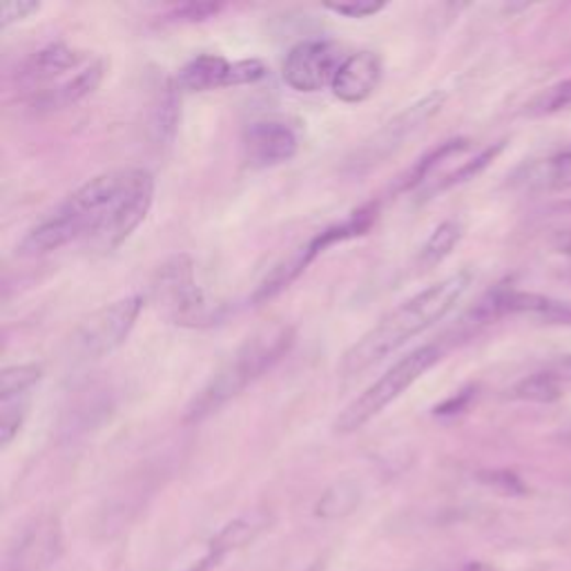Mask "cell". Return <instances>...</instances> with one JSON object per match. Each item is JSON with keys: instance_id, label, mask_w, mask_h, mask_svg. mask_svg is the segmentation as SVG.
Instances as JSON below:
<instances>
[{"instance_id": "4", "label": "cell", "mask_w": 571, "mask_h": 571, "mask_svg": "<svg viewBox=\"0 0 571 571\" xmlns=\"http://www.w3.org/2000/svg\"><path fill=\"white\" fill-rule=\"evenodd\" d=\"M440 348L426 344L402 357L378 382H373L362 395H357L335 419L337 434H355L378 417L391 402H395L408 387H413L428 369L440 360Z\"/></svg>"}, {"instance_id": "31", "label": "cell", "mask_w": 571, "mask_h": 571, "mask_svg": "<svg viewBox=\"0 0 571 571\" xmlns=\"http://www.w3.org/2000/svg\"><path fill=\"white\" fill-rule=\"evenodd\" d=\"M542 371H547V373H549L556 382H560V384L571 382V355L553 357V360H551Z\"/></svg>"}, {"instance_id": "9", "label": "cell", "mask_w": 571, "mask_h": 571, "mask_svg": "<svg viewBox=\"0 0 571 571\" xmlns=\"http://www.w3.org/2000/svg\"><path fill=\"white\" fill-rule=\"evenodd\" d=\"M143 304V295H127L90 315L75 335V350L86 360H101L114 352L132 333Z\"/></svg>"}, {"instance_id": "29", "label": "cell", "mask_w": 571, "mask_h": 571, "mask_svg": "<svg viewBox=\"0 0 571 571\" xmlns=\"http://www.w3.org/2000/svg\"><path fill=\"white\" fill-rule=\"evenodd\" d=\"M328 12L346 16V19H369L380 14L387 3H373V0H350V3H326Z\"/></svg>"}, {"instance_id": "18", "label": "cell", "mask_w": 571, "mask_h": 571, "mask_svg": "<svg viewBox=\"0 0 571 571\" xmlns=\"http://www.w3.org/2000/svg\"><path fill=\"white\" fill-rule=\"evenodd\" d=\"M266 527V518L259 516V514H253V516H242L233 523H228L217 536H214L210 540V547H208V558L217 564L224 556H228L231 551H237L246 545H250L259 534L261 529Z\"/></svg>"}, {"instance_id": "28", "label": "cell", "mask_w": 571, "mask_h": 571, "mask_svg": "<svg viewBox=\"0 0 571 571\" xmlns=\"http://www.w3.org/2000/svg\"><path fill=\"white\" fill-rule=\"evenodd\" d=\"M220 12H222V5H214V3H188V5L172 10L166 16V21L168 23H201V21L217 16Z\"/></svg>"}, {"instance_id": "22", "label": "cell", "mask_w": 571, "mask_h": 571, "mask_svg": "<svg viewBox=\"0 0 571 571\" xmlns=\"http://www.w3.org/2000/svg\"><path fill=\"white\" fill-rule=\"evenodd\" d=\"M562 395V384L556 382L547 371L534 373L525 380H520L512 389V398L523 400V402H534V404H551L560 400Z\"/></svg>"}, {"instance_id": "3", "label": "cell", "mask_w": 571, "mask_h": 571, "mask_svg": "<svg viewBox=\"0 0 571 571\" xmlns=\"http://www.w3.org/2000/svg\"><path fill=\"white\" fill-rule=\"evenodd\" d=\"M295 344V328L289 324H270L248 337L231 360L210 378L194 395L186 411L188 422L205 419L224 404L242 395L255 380L270 371Z\"/></svg>"}, {"instance_id": "20", "label": "cell", "mask_w": 571, "mask_h": 571, "mask_svg": "<svg viewBox=\"0 0 571 571\" xmlns=\"http://www.w3.org/2000/svg\"><path fill=\"white\" fill-rule=\"evenodd\" d=\"M469 148V141L467 138H451V141H445L440 143V146L436 150H432L428 155H424L404 177H400V183H398V190H411L415 186H419L422 181L428 179V175H432L438 166H443L447 159L464 153Z\"/></svg>"}, {"instance_id": "17", "label": "cell", "mask_w": 571, "mask_h": 571, "mask_svg": "<svg viewBox=\"0 0 571 571\" xmlns=\"http://www.w3.org/2000/svg\"><path fill=\"white\" fill-rule=\"evenodd\" d=\"M514 183L525 190H564L571 188V150L558 153L553 157L531 161L523 166Z\"/></svg>"}, {"instance_id": "1", "label": "cell", "mask_w": 571, "mask_h": 571, "mask_svg": "<svg viewBox=\"0 0 571 571\" xmlns=\"http://www.w3.org/2000/svg\"><path fill=\"white\" fill-rule=\"evenodd\" d=\"M471 281L473 272L460 270L447 279L432 283L428 289L400 304L344 352L339 373L344 378H352L387 360L391 352H395L406 342L440 322L449 311H454L460 298L467 293Z\"/></svg>"}, {"instance_id": "23", "label": "cell", "mask_w": 571, "mask_h": 571, "mask_svg": "<svg viewBox=\"0 0 571 571\" xmlns=\"http://www.w3.org/2000/svg\"><path fill=\"white\" fill-rule=\"evenodd\" d=\"M505 150V141H500V143H495V146H491V148H486L484 153H480L478 157H473L471 161H467L464 166H460L458 170H454L451 175H447V177H443L432 190H426L424 192V199L428 197V194H436V192H443V190H449V188H454V186H458V183H464V181H469V179H473L475 175H480L500 153Z\"/></svg>"}, {"instance_id": "7", "label": "cell", "mask_w": 571, "mask_h": 571, "mask_svg": "<svg viewBox=\"0 0 571 571\" xmlns=\"http://www.w3.org/2000/svg\"><path fill=\"white\" fill-rule=\"evenodd\" d=\"M150 300L177 324H190L205 311V300L188 255H175L159 266L150 281Z\"/></svg>"}, {"instance_id": "24", "label": "cell", "mask_w": 571, "mask_h": 571, "mask_svg": "<svg viewBox=\"0 0 571 571\" xmlns=\"http://www.w3.org/2000/svg\"><path fill=\"white\" fill-rule=\"evenodd\" d=\"M571 105V79H564L560 83H553L545 92H540L527 108V116H551L560 110H567Z\"/></svg>"}, {"instance_id": "32", "label": "cell", "mask_w": 571, "mask_h": 571, "mask_svg": "<svg viewBox=\"0 0 571 571\" xmlns=\"http://www.w3.org/2000/svg\"><path fill=\"white\" fill-rule=\"evenodd\" d=\"M469 398H471V393H469V391H467V393H460L458 398H454V400H451V402H447L445 406H438V408H436V413H438V415H445V413H458V411H462V408H464V404H467V400H469Z\"/></svg>"}, {"instance_id": "13", "label": "cell", "mask_w": 571, "mask_h": 571, "mask_svg": "<svg viewBox=\"0 0 571 571\" xmlns=\"http://www.w3.org/2000/svg\"><path fill=\"white\" fill-rule=\"evenodd\" d=\"M382 71V58L376 52L362 49L348 54L337 69L331 90L342 103H365L378 90Z\"/></svg>"}, {"instance_id": "12", "label": "cell", "mask_w": 571, "mask_h": 571, "mask_svg": "<svg viewBox=\"0 0 571 571\" xmlns=\"http://www.w3.org/2000/svg\"><path fill=\"white\" fill-rule=\"evenodd\" d=\"M298 150L295 130L281 121H257L244 132V159L255 170L289 164Z\"/></svg>"}, {"instance_id": "10", "label": "cell", "mask_w": 571, "mask_h": 571, "mask_svg": "<svg viewBox=\"0 0 571 571\" xmlns=\"http://www.w3.org/2000/svg\"><path fill=\"white\" fill-rule=\"evenodd\" d=\"M342 56V47L326 38H309L298 43L283 60V81L298 92H320L333 86Z\"/></svg>"}, {"instance_id": "16", "label": "cell", "mask_w": 571, "mask_h": 571, "mask_svg": "<svg viewBox=\"0 0 571 571\" xmlns=\"http://www.w3.org/2000/svg\"><path fill=\"white\" fill-rule=\"evenodd\" d=\"M231 60L217 54H201L192 58L177 77V88L183 92H210L228 88L231 79Z\"/></svg>"}, {"instance_id": "19", "label": "cell", "mask_w": 571, "mask_h": 571, "mask_svg": "<svg viewBox=\"0 0 571 571\" xmlns=\"http://www.w3.org/2000/svg\"><path fill=\"white\" fill-rule=\"evenodd\" d=\"M362 503V489L352 480H339L328 486L315 505V516L326 520H337L357 510Z\"/></svg>"}, {"instance_id": "15", "label": "cell", "mask_w": 571, "mask_h": 571, "mask_svg": "<svg viewBox=\"0 0 571 571\" xmlns=\"http://www.w3.org/2000/svg\"><path fill=\"white\" fill-rule=\"evenodd\" d=\"M103 75H105V60H94L88 67H83L75 79L45 90L41 97L34 99V105L41 110H60V108L75 105L86 97H90L101 86Z\"/></svg>"}, {"instance_id": "33", "label": "cell", "mask_w": 571, "mask_h": 571, "mask_svg": "<svg viewBox=\"0 0 571 571\" xmlns=\"http://www.w3.org/2000/svg\"><path fill=\"white\" fill-rule=\"evenodd\" d=\"M464 571H493V569L486 567V564H482V562H471V564H467Z\"/></svg>"}, {"instance_id": "21", "label": "cell", "mask_w": 571, "mask_h": 571, "mask_svg": "<svg viewBox=\"0 0 571 571\" xmlns=\"http://www.w3.org/2000/svg\"><path fill=\"white\" fill-rule=\"evenodd\" d=\"M462 235H464V228H462L460 222H456V220L443 222L432 233V237L424 242V246H422V250L417 255V264L422 268L438 266L443 259H447L454 253V248L460 244Z\"/></svg>"}, {"instance_id": "8", "label": "cell", "mask_w": 571, "mask_h": 571, "mask_svg": "<svg viewBox=\"0 0 571 571\" xmlns=\"http://www.w3.org/2000/svg\"><path fill=\"white\" fill-rule=\"evenodd\" d=\"M447 94L445 92H432L408 108H404L395 119H391L382 130H378L365 146L355 153V157L348 161L352 172L369 170L378 164H382L387 157H391L398 148L404 146V141L413 136L417 130H422L428 121H432L445 105Z\"/></svg>"}, {"instance_id": "27", "label": "cell", "mask_w": 571, "mask_h": 571, "mask_svg": "<svg viewBox=\"0 0 571 571\" xmlns=\"http://www.w3.org/2000/svg\"><path fill=\"white\" fill-rule=\"evenodd\" d=\"M480 480L495 489L497 493H505V495H525L527 493V484L514 473V471H482Z\"/></svg>"}, {"instance_id": "11", "label": "cell", "mask_w": 571, "mask_h": 571, "mask_svg": "<svg viewBox=\"0 0 571 571\" xmlns=\"http://www.w3.org/2000/svg\"><path fill=\"white\" fill-rule=\"evenodd\" d=\"M43 378L38 365H16L0 373V445L10 447L27 419L36 384Z\"/></svg>"}, {"instance_id": "30", "label": "cell", "mask_w": 571, "mask_h": 571, "mask_svg": "<svg viewBox=\"0 0 571 571\" xmlns=\"http://www.w3.org/2000/svg\"><path fill=\"white\" fill-rule=\"evenodd\" d=\"M41 10V3H32V0H10V3L0 5V27H10L14 23H21L36 14Z\"/></svg>"}, {"instance_id": "6", "label": "cell", "mask_w": 571, "mask_h": 571, "mask_svg": "<svg viewBox=\"0 0 571 571\" xmlns=\"http://www.w3.org/2000/svg\"><path fill=\"white\" fill-rule=\"evenodd\" d=\"M155 201V177L143 168H130L105 214V222L90 248L110 253L119 248L143 222Z\"/></svg>"}, {"instance_id": "2", "label": "cell", "mask_w": 571, "mask_h": 571, "mask_svg": "<svg viewBox=\"0 0 571 571\" xmlns=\"http://www.w3.org/2000/svg\"><path fill=\"white\" fill-rule=\"evenodd\" d=\"M125 170L99 175L67 194L45 220H41L19 244L23 257H38L58 250L71 242L92 246L105 214L123 183Z\"/></svg>"}, {"instance_id": "14", "label": "cell", "mask_w": 571, "mask_h": 571, "mask_svg": "<svg viewBox=\"0 0 571 571\" xmlns=\"http://www.w3.org/2000/svg\"><path fill=\"white\" fill-rule=\"evenodd\" d=\"M83 60H86L83 52L69 47L65 43H49L27 58L21 77L30 83L52 81L56 77H63L69 69H77Z\"/></svg>"}, {"instance_id": "5", "label": "cell", "mask_w": 571, "mask_h": 571, "mask_svg": "<svg viewBox=\"0 0 571 571\" xmlns=\"http://www.w3.org/2000/svg\"><path fill=\"white\" fill-rule=\"evenodd\" d=\"M376 205H367L362 210L352 212L350 217L342 224H335L322 233H317L313 239H309L306 244H302L300 248H295L289 257H283L268 275L266 279L257 286V291L253 295V302L255 304H264L272 298H277L279 293H283L289 286L300 279V275L324 253L328 250L331 246L339 244V242H346V239H352V237H360L365 233H369V228L373 226L376 222Z\"/></svg>"}, {"instance_id": "26", "label": "cell", "mask_w": 571, "mask_h": 571, "mask_svg": "<svg viewBox=\"0 0 571 571\" xmlns=\"http://www.w3.org/2000/svg\"><path fill=\"white\" fill-rule=\"evenodd\" d=\"M268 75V67L259 58H248V60H235L231 65V79L228 88L237 86H253L259 83Z\"/></svg>"}, {"instance_id": "25", "label": "cell", "mask_w": 571, "mask_h": 571, "mask_svg": "<svg viewBox=\"0 0 571 571\" xmlns=\"http://www.w3.org/2000/svg\"><path fill=\"white\" fill-rule=\"evenodd\" d=\"M179 88L177 83H170L161 97L157 116H155V130H157V138L164 143H170L177 125H179Z\"/></svg>"}]
</instances>
